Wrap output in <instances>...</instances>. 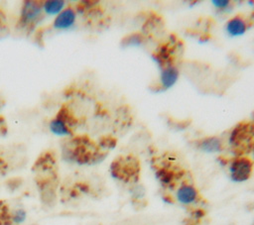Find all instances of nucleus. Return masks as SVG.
Returning <instances> with one entry per match:
<instances>
[{"label": "nucleus", "mask_w": 254, "mask_h": 225, "mask_svg": "<svg viewBox=\"0 0 254 225\" xmlns=\"http://www.w3.org/2000/svg\"><path fill=\"white\" fill-rule=\"evenodd\" d=\"M254 163L247 156H237L228 163V173L230 178L235 182L248 180L253 173Z\"/></svg>", "instance_id": "1"}, {"label": "nucleus", "mask_w": 254, "mask_h": 225, "mask_svg": "<svg viewBox=\"0 0 254 225\" xmlns=\"http://www.w3.org/2000/svg\"><path fill=\"white\" fill-rule=\"evenodd\" d=\"M174 197L178 203L188 207L197 205L203 199L198 188L189 180H183L178 184Z\"/></svg>", "instance_id": "2"}, {"label": "nucleus", "mask_w": 254, "mask_h": 225, "mask_svg": "<svg viewBox=\"0 0 254 225\" xmlns=\"http://www.w3.org/2000/svg\"><path fill=\"white\" fill-rule=\"evenodd\" d=\"M248 28L249 22L241 14L231 17L225 24V31L230 37H240L246 33Z\"/></svg>", "instance_id": "3"}, {"label": "nucleus", "mask_w": 254, "mask_h": 225, "mask_svg": "<svg viewBox=\"0 0 254 225\" xmlns=\"http://www.w3.org/2000/svg\"><path fill=\"white\" fill-rule=\"evenodd\" d=\"M43 5L37 1H25L21 10V21L25 24H31L38 20L42 13Z\"/></svg>", "instance_id": "4"}, {"label": "nucleus", "mask_w": 254, "mask_h": 225, "mask_svg": "<svg viewBox=\"0 0 254 225\" xmlns=\"http://www.w3.org/2000/svg\"><path fill=\"white\" fill-rule=\"evenodd\" d=\"M76 14L71 7L64 8L60 14H58L54 20V28L58 30H64L70 28L75 22Z\"/></svg>", "instance_id": "5"}, {"label": "nucleus", "mask_w": 254, "mask_h": 225, "mask_svg": "<svg viewBox=\"0 0 254 225\" xmlns=\"http://www.w3.org/2000/svg\"><path fill=\"white\" fill-rule=\"evenodd\" d=\"M179 69L174 64H168L164 66L160 74V84L163 88L169 89L175 85L179 79Z\"/></svg>", "instance_id": "6"}, {"label": "nucleus", "mask_w": 254, "mask_h": 225, "mask_svg": "<svg viewBox=\"0 0 254 225\" xmlns=\"http://www.w3.org/2000/svg\"><path fill=\"white\" fill-rule=\"evenodd\" d=\"M195 144L198 150L207 154L220 153L223 150V143L221 139L215 136L205 137L203 139L198 140Z\"/></svg>", "instance_id": "7"}, {"label": "nucleus", "mask_w": 254, "mask_h": 225, "mask_svg": "<svg viewBox=\"0 0 254 225\" xmlns=\"http://www.w3.org/2000/svg\"><path fill=\"white\" fill-rule=\"evenodd\" d=\"M49 128H50V130L53 134L58 135V136L71 135V131H70L68 125H67V122L60 115L57 116L56 118H54L50 122Z\"/></svg>", "instance_id": "8"}, {"label": "nucleus", "mask_w": 254, "mask_h": 225, "mask_svg": "<svg viewBox=\"0 0 254 225\" xmlns=\"http://www.w3.org/2000/svg\"><path fill=\"white\" fill-rule=\"evenodd\" d=\"M65 6V2L63 0H49L43 3L44 11L49 15L60 14Z\"/></svg>", "instance_id": "9"}, {"label": "nucleus", "mask_w": 254, "mask_h": 225, "mask_svg": "<svg viewBox=\"0 0 254 225\" xmlns=\"http://www.w3.org/2000/svg\"><path fill=\"white\" fill-rule=\"evenodd\" d=\"M27 218V213L24 209H17L14 210V212L11 215V221L14 225H21L22 223L25 222Z\"/></svg>", "instance_id": "10"}, {"label": "nucleus", "mask_w": 254, "mask_h": 225, "mask_svg": "<svg viewBox=\"0 0 254 225\" xmlns=\"http://www.w3.org/2000/svg\"><path fill=\"white\" fill-rule=\"evenodd\" d=\"M211 3L215 8H217L219 10L226 9L230 6V1H228V0H213V1H211Z\"/></svg>", "instance_id": "11"}, {"label": "nucleus", "mask_w": 254, "mask_h": 225, "mask_svg": "<svg viewBox=\"0 0 254 225\" xmlns=\"http://www.w3.org/2000/svg\"><path fill=\"white\" fill-rule=\"evenodd\" d=\"M183 225H197V224H196V222L194 220H192V221H187Z\"/></svg>", "instance_id": "12"}, {"label": "nucleus", "mask_w": 254, "mask_h": 225, "mask_svg": "<svg viewBox=\"0 0 254 225\" xmlns=\"http://www.w3.org/2000/svg\"><path fill=\"white\" fill-rule=\"evenodd\" d=\"M253 119H254V115H253Z\"/></svg>", "instance_id": "13"}, {"label": "nucleus", "mask_w": 254, "mask_h": 225, "mask_svg": "<svg viewBox=\"0 0 254 225\" xmlns=\"http://www.w3.org/2000/svg\"><path fill=\"white\" fill-rule=\"evenodd\" d=\"M253 225H254V223H253Z\"/></svg>", "instance_id": "14"}]
</instances>
